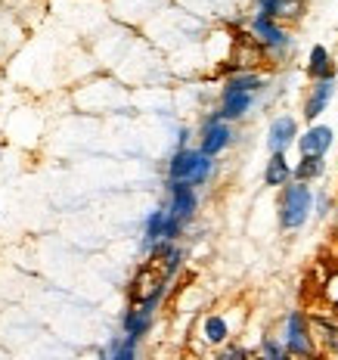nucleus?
<instances>
[{
	"label": "nucleus",
	"instance_id": "1",
	"mask_svg": "<svg viewBox=\"0 0 338 360\" xmlns=\"http://www.w3.org/2000/svg\"><path fill=\"white\" fill-rule=\"evenodd\" d=\"M214 174V159L199 149H174L168 162V184H190V186H205Z\"/></svg>",
	"mask_w": 338,
	"mask_h": 360
},
{
	"label": "nucleus",
	"instance_id": "2",
	"mask_svg": "<svg viewBox=\"0 0 338 360\" xmlns=\"http://www.w3.org/2000/svg\"><path fill=\"white\" fill-rule=\"evenodd\" d=\"M249 34L261 44V47H264L267 59H273V63L289 59L292 47H295V37L289 34V28L280 25L276 19L264 16V13H254V16L249 19Z\"/></svg>",
	"mask_w": 338,
	"mask_h": 360
},
{
	"label": "nucleus",
	"instance_id": "3",
	"mask_svg": "<svg viewBox=\"0 0 338 360\" xmlns=\"http://www.w3.org/2000/svg\"><path fill=\"white\" fill-rule=\"evenodd\" d=\"M313 214V190L307 184L292 180L280 193V227L282 230H301Z\"/></svg>",
	"mask_w": 338,
	"mask_h": 360
},
{
	"label": "nucleus",
	"instance_id": "4",
	"mask_svg": "<svg viewBox=\"0 0 338 360\" xmlns=\"http://www.w3.org/2000/svg\"><path fill=\"white\" fill-rule=\"evenodd\" d=\"M285 351H289L295 360H317V342H313L311 333V314L307 311H289L282 320V339Z\"/></svg>",
	"mask_w": 338,
	"mask_h": 360
},
{
	"label": "nucleus",
	"instance_id": "5",
	"mask_svg": "<svg viewBox=\"0 0 338 360\" xmlns=\"http://www.w3.org/2000/svg\"><path fill=\"white\" fill-rule=\"evenodd\" d=\"M168 289H171V280H164V274H162V267L155 264V261H146L137 274H134V280H131V302L134 304H143V302H149V298H155V295H168Z\"/></svg>",
	"mask_w": 338,
	"mask_h": 360
},
{
	"label": "nucleus",
	"instance_id": "6",
	"mask_svg": "<svg viewBox=\"0 0 338 360\" xmlns=\"http://www.w3.org/2000/svg\"><path fill=\"white\" fill-rule=\"evenodd\" d=\"M267 63V53L249 32H239L233 37V50H230V65L227 72H258V65Z\"/></svg>",
	"mask_w": 338,
	"mask_h": 360
},
{
	"label": "nucleus",
	"instance_id": "7",
	"mask_svg": "<svg viewBox=\"0 0 338 360\" xmlns=\"http://www.w3.org/2000/svg\"><path fill=\"white\" fill-rule=\"evenodd\" d=\"M233 124L230 122H221V115L217 112H212V115L202 122V131H199V153H205V155H221L223 149H227L233 143Z\"/></svg>",
	"mask_w": 338,
	"mask_h": 360
},
{
	"label": "nucleus",
	"instance_id": "8",
	"mask_svg": "<svg viewBox=\"0 0 338 360\" xmlns=\"http://www.w3.org/2000/svg\"><path fill=\"white\" fill-rule=\"evenodd\" d=\"M168 214L177 217V221L190 224L199 212V196H196V186L190 184H168Z\"/></svg>",
	"mask_w": 338,
	"mask_h": 360
},
{
	"label": "nucleus",
	"instance_id": "9",
	"mask_svg": "<svg viewBox=\"0 0 338 360\" xmlns=\"http://www.w3.org/2000/svg\"><path fill=\"white\" fill-rule=\"evenodd\" d=\"M292 143H298V122L292 115H276L267 127V146H270V155L273 153H282L289 149Z\"/></svg>",
	"mask_w": 338,
	"mask_h": 360
},
{
	"label": "nucleus",
	"instance_id": "10",
	"mask_svg": "<svg viewBox=\"0 0 338 360\" xmlns=\"http://www.w3.org/2000/svg\"><path fill=\"white\" fill-rule=\"evenodd\" d=\"M254 106V94H242V90H221V106L214 112L221 115V122H239L245 118Z\"/></svg>",
	"mask_w": 338,
	"mask_h": 360
},
{
	"label": "nucleus",
	"instance_id": "11",
	"mask_svg": "<svg viewBox=\"0 0 338 360\" xmlns=\"http://www.w3.org/2000/svg\"><path fill=\"white\" fill-rule=\"evenodd\" d=\"M332 96H335V81H313V84L307 87L301 115L307 118V122H317L323 112H326L329 103H332Z\"/></svg>",
	"mask_w": 338,
	"mask_h": 360
},
{
	"label": "nucleus",
	"instance_id": "12",
	"mask_svg": "<svg viewBox=\"0 0 338 360\" xmlns=\"http://www.w3.org/2000/svg\"><path fill=\"white\" fill-rule=\"evenodd\" d=\"M335 143V134L329 124H311L307 131L298 137V153L301 155H326Z\"/></svg>",
	"mask_w": 338,
	"mask_h": 360
},
{
	"label": "nucleus",
	"instance_id": "13",
	"mask_svg": "<svg viewBox=\"0 0 338 360\" xmlns=\"http://www.w3.org/2000/svg\"><path fill=\"white\" fill-rule=\"evenodd\" d=\"M311 333L313 342L323 354L338 357V320L335 317H320V314H311Z\"/></svg>",
	"mask_w": 338,
	"mask_h": 360
},
{
	"label": "nucleus",
	"instance_id": "14",
	"mask_svg": "<svg viewBox=\"0 0 338 360\" xmlns=\"http://www.w3.org/2000/svg\"><path fill=\"white\" fill-rule=\"evenodd\" d=\"M307 78L311 81H335V59L323 44L311 47V53H307Z\"/></svg>",
	"mask_w": 338,
	"mask_h": 360
},
{
	"label": "nucleus",
	"instance_id": "15",
	"mask_svg": "<svg viewBox=\"0 0 338 360\" xmlns=\"http://www.w3.org/2000/svg\"><path fill=\"white\" fill-rule=\"evenodd\" d=\"M152 320H155V314L152 311H146L143 304H131L124 311V317H122V329H124V335H131V339H143V335L152 329Z\"/></svg>",
	"mask_w": 338,
	"mask_h": 360
},
{
	"label": "nucleus",
	"instance_id": "16",
	"mask_svg": "<svg viewBox=\"0 0 338 360\" xmlns=\"http://www.w3.org/2000/svg\"><path fill=\"white\" fill-rule=\"evenodd\" d=\"M199 339L205 345H214V348H221V345L230 342V323L227 317H221V314H205L199 323Z\"/></svg>",
	"mask_w": 338,
	"mask_h": 360
},
{
	"label": "nucleus",
	"instance_id": "17",
	"mask_svg": "<svg viewBox=\"0 0 338 360\" xmlns=\"http://www.w3.org/2000/svg\"><path fill=\"white\" fill-rule=\"evenodd\" d=\"M164 227H168V208H155L149 212L146 224H143V252H152L159 243H164Z\"/></svg>",
	"mask_w": 338,
	"mask_h": 360
},
{
	"label": "nucleus",
	"instance_id": "18",
	"mask_svg": "<svg viewBox=\"0 0 338 360\" xmlns=\"http://www.w3.org/2000/svg\"><path fill=\"white\" fill-rule=\"evenodd\" d=\"M292 171H295V168L285 162V155L273 153V155H270V162H267V168H264V184L267 186H289L292 180H295Z\"/></svg>",
	"mask_w": 338,
	"mask_h": 360
},
{
	"label": "nucleus",
	"instance_id": "19",
	"mask_svg": "<svg viewBox=\"0 0 338 360\" xmlns=\"http://www.w3.org/2000/svg\"><path fill=\"white\" fill-rule=\"evenodd\" d=\"M227 90H242V94H261L267 87V78L261 72H230L223 81Z\"/></svg>",
	"mask_w": 338,
	"mask_h": 360
},
{
	"label": "nucleus",
	"instance_id": "20",
	"mask_svg": "<svg viewBox=\"0 0 338 360\" xmlns=\"http://www.w3.org/2000/svg\"><path fill=\"white\" fill-rule=\"evenodd\" d=\"M137 339L131 335H122V339H112L106 348H103L100 360H137Z\"/></svg>",
	"mask_w": 338,
	"mask_h": 360
},
{
	"label": "nucleus",
	"instance_id": "21",
	"mask_svg": "<svg viewBox=\"0 0 338 360\" xmlns=\"http://www.w3.org/2000/svg\"><path fill=\"white\" fill-rule=\"evenodd\" d=\"M323 171H326V155H301V162L295 165V180L298 184H311V180L323 177Z\"/></svg>",
	"mask_w": 338,
	"mask_h": 360
},
{
	"label": "nucleus",
	"instance_id": "22",
	"mask_svg": "<svg viewBox=\"0 0 338 360\" xmlns=\"http://www.w3.org/2000/svg\"><path fill=\"white\" fill-rule=\"evenodd\" d=\"M304 13H307V0H280L273 10V19L280 25H295V22H301Z\"/></svg>",
	"mask_w": 338,
	"mask_h": 360
},
{
	"label": "nucleus",
	"instance_id": "23",
	"mask_svg": "<svg viewBox=\"0 0 338 360\" xmlns=\"http://www.w3.org/2000/svg\"><path fill=\"white\" fill-rule=\"evenodd\" d=\"M323 298H326L332 307H338V267L326 276V283H323Z\"/></svg>",
	"mask_w": 338,
	"mask_h": 360
},
{
	"label": "nucleus",
	"instance_id": "24",
	"mask_svg": "<svg viewBox=\"0 0 338 360\" xmlns=\"http://www.w3.org/2000/svg\"><path fill=\"white\" fill-rule=\"evenodd\" d=\"M313 212H317L320 217L332 214V199H329V193H317V196H313Z\"/></svg>",
	"mask_w": 338,
	"mask_h": 360
},
{
	"label": "nucleus",
	"instance_id": "25",
	"mask_svg": "<svg viewBox=\"0 0 338 360\" xmlns=\"http://www.w3.org/2000/svg\"><path fill=\"white\" fill-rule=\"evenodd\" d=\"M214 360H249V351L239 348V345H227Z\"/></svg>",
	"mask_w": 338,
	"mask_h": 360
},
{
	"label": "nucleus",
	"instance_id": "26",
	"mask_svg": "<svg viewBox=\"0 0 338 360\" xmlns=\"http://www.w3.org/2000/svg\"><path fill=\"white\" fill-rule=\"evenodd\" d=\"M276 4H280V0H254V6H258V13H264V16H270V19H273Z\"/></svg>",
	"mask_w": 338,
	"mask_h": 360
},
{
	"label": "nucleus",
	"instance_id": "27",
	"mask_svg": "<svg viewBox=\"0 0 338 360\" xmlns=\"http://www.w3.org/2000/svg\"><path fill=\"white\" fill-rule=\"evenodd\" d=\"M186 143H190V127H180V134H177V149H183Z\"/></svg>",
	"mask_w": 338,
	"mask_h": 360
},
{
	"label": "nucleus",
	"instance_id": "28",
	"mask_svg": "<svg viewBox=\"0 0 338 360\" xmlns=\"http://www.w3.org/2000/svg\"><path fill=\"white\" fill-rule=\"evenodd\" d=\"M335 360H338V357H335Z\"/></svg>",
	"mask_w": 338,
	"mask_h": 360
}]
</instances>
